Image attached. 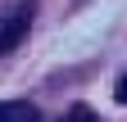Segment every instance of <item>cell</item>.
Instances as JSON below:
<instances>
[{"label": "cell", "mask_w": 127, "mask_h": 122, "mask_svg": "<svg viewBox=\"0 0 127 122\" xmlns=\"http://www.w3.org/2000/svg\"><path fill=\"white\" fill-rule=\"evenodd\" d=\"M32 18H36V5H32V0H23V5H14V9L5 14V18H0V54H9L14 45H18V41L27 36Z\"/></svg>", "instance_id": "6da1fadb"}, {"label": "cell", "mask_w": 127, "mask_h": 122, "mask_svg": "<svg viewBox=\"0 0 127 122\" xmlns=\"http://www.w3.org/2000/svg\"><path fill=\"white\" fill-rule=\"evenodd\" d=\"M0 122H41V113L23 100H9V104H0Z\"/></svg>", "instance_id": "7a4b0ae2"}, {"label": "cell", "mask_w": 127, "mask_h": 122, "mask_svg": "<svg viewBox=\"0 0 127 122\" xmlns=\"http://www.w3.org/2000/svg\"><path fill=\"white\" fill-rule=\"evenodd\" d=\"M64 122H95V113H91V109H82V104H77L73 113H64Z\"/></svg>", "instance_id": "3957f363"}, {"label": "cell", "mask_w": 127, "mask_h": 122, "mask_svg": "<svg viewBox=\"0 0 127 122\" xmlns=\"http://www.w3.org/2000/svg\"><path fill=\"white\" fill-rule=\"evenodd\" d=\"M118 100L127 104V72H123V77H118Z\"/></svg>", "instance_id": "277c9868"}]
</instances>
